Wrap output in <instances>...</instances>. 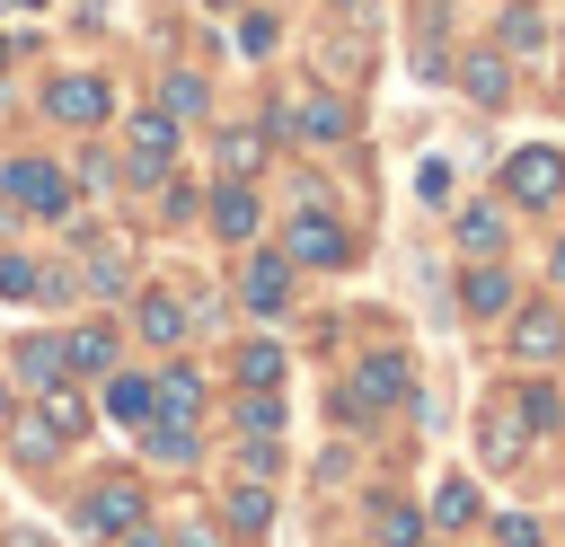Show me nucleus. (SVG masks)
<instances>
[{
  "mask_svg": "<svg viewBox=\"0 0 565 547\" xmlns=\"http://www.w3.org/2000/svg\"><path fill=\"white\" fill-rule=\"evenodd\" d=\"M433 521H441V529L477 521V485H468V476H441V485H433Z\"/></svg>",
  "mask_w": 565,
  "mask_h": 547,
  "instance_id": "19",
  "label": "nucleus"
},
{
  "mask_svg": "<svg viewBox=\"0 0 565 547\" xmlns=\"http://www.w3.org/2000/svg\"><path fill=\"white\" fill-rule=\"evenodd\" d=\"M521 423H530V432H547V423H556V388H547V379H539V388H521Z\"/></svg>",
  "mask_w": 565,
  "mask_h": 547,
  "instance_id": "30",
  "label": "nucleus"
},
{
  "mask_svg": "<svg viewBox=\"0 0 565 547\" xmlns=\"http://www.w3.org/2000/svg\"><path fill=\"white\" fill-rule=\"evenodd\" d=\"M141 335H150V344H177V335H185V300L150 291V300H141Z\"/></svg>",
  "mask_w": 565,
  "mask_h": 547,
  "instance_id": "16",
  "label": "nucleus"
},
{
  "mask_svg": "<svg viewBox=\"0 0 565 547\" xmlns=\"http://www.w3.org/2000/svg\"><path fill=\"white\" fill-rule=\"evenodd\" d=\"M0 62H9V44H0Z\"/></svg>",
  "mask_w": 565,
  "mask_h": 547,
  "instance_id": "40",
  "label": "nucleus"
},
{
  "mask_svg": "<svg viewBox=\"0 0 565 547\" xmlns=\"http://www.w3.org/2000/svg\"><path fill=\"white\" fill-rule=\"evenodd\" d=\"M88 274H97V291H124V256L115 247H88Z\"/></svg>",
  "mask_w": 565,
  "mask_h": 547,
  "instance_id": "33",
  "label": "nucleus"
},
{
  "mask_svg": "<svg viewBox=\"0 0 565 547\" xmlns=\"http://www.w3.org/2000/svg\"><path fill=\"white\" fill-rule=\"evenodd\" d=\"M9 371H18V379H44V388H53V371H62V344H53V335H26V344L9 353Z\"/></svg>",
  "mask_w": 565,
  "mask_h": 547,
  "instance_id": "18",
  "label": "nucleus"
},
{
  "mask_svg": "<svg viewBox=\"0 0 565 547\" xmlns=\"http://www.w3.org/2000/svg\"><path fill=\"white\" fill-rule=\"evenodd\" d=\"M503 194H512V203H556V194H565V159H556L547 141L512 150V159H503Z\"/></svg>",
  "mask_w": 565,
  "mask_h": 547,
  "instance_id": "1",
  "label": "nucleus"
},
{
  "mask_svg": "<svg viewBox=\"0 0 565 547\" xmlns=\"http://www.w3.org/2000/svg\"><path fill=\"white\" fill-rule=\"evenodd\" d=\"M44 106H53L62 124H97V115H106V79H88V71H62V79L44 88Z\"/></svg>",
  "mask_w": 565,
  "mask_h": 547,
  "instance_id": "7",
  "label": "nucleus"
},
{
  "mask_svg": "<svg viewBox=\"0 0 565 547\" xmlns=\"http://www.w3.org/2000/svg\"><path fill=\"white\" fill-rule=\"evenodd\" d=\"M62 362H71V371H115V335H106V326H79V335L62 344Z\"/></svg>",
  "mask_w": 565,
  "mask_h": 547,
  "instance_id": "17",
  "label": "nucleus"
},
{
  "mask_svg": "<svg viewBox=\"0 0 565 547\" xmlns=\"http://www.w3.org/2000/svg\"><path fill=\"white\" fill-rule=\"evenodd\" d=\"M0 423H9V379H0Z\"/></svg>",
  "mask_w": 565,
  "mask_h": 547,
  "instance_id": "39",
  "label": "nucleus"
},
{
  "mask_svg": "<svg viewBox=\"0 0 565 547\" xmlns=\"http://www.w3.org/2000/svg\"><path fill=\"white\" fill-rule=\"evenodd\" d=\"M124 150H132V176L150 185V176H168V159H177V115H132V132H124Z\"/></svg>",
  "mask_w": 565,
  "mask_h": 547,
  "instance_id": "4",
  "label": "nucleus"
},
{
  "mask_svg": "<svg viewBox=\"0 0 565 547\" xmlns=\"http://www.w3.org/2000/svg\"><path fill=\"white\" fill-rule=\"evenodd\" d=\"M35 282H44V274H35V265H26V256H0V291H9V300H26V291H35Z\"/></svg>",
  "mask_w": 565,
  "mask_h": 547,
  "instance_id": "31",
  "label": "nucleus"
},
{
  "mask_svg": "<svg viewBox=\"0 0 565 547\" xmlns=\"http://www.w3.org/2000/svg\"><path fill=\"white\" fill-rule=\"evenodd\" d=\"M282 238H291L300 265H344V256H353V247H344V221H327V212H300Z\"/></svg>",
  "mask_w": 565,
  "mask_h": 547,
  "instance_id": "6",
  "label": "nucleus"
},
{
  "mask_svg": "<svg viewBox=\"0 0 565 547\" xmlns=\"http://www.w3.org/2000/svg\"><path fill=\"white\" fill-rule=\"evenodd\" d=\"M106 415H115L124 432H141V423H150V379H141V371H115V379H106Z\"/></svg>",
  "mask_w": 565,
  "mask_h": 547,
  "instance_id": "10",
  "label": "nucleus"
},
{
  "mask_svg": "<svg viewBox=\"0 0 565 547\" xmlns=\"http://www.w3.org/2000/svg\"><path fill=\"white\" fill-rule=\"evenodd\" d=\"M44 423H53V432H71V441H79V432H88V406H79V397H71V388H62V379H53V388H44Z\"/></svg>",
  "mask_w": 565,
  "mask_h": 547,
  "instance_id": "21",
  "label": "nucleus"
},
{
  "mask_svg": "<svg viewBox=\"0 0 565 547\" xmlns=\"http://www.w3.org/2000/svg\"><path fill=\"white\" fill-rule=\"evenodd\" d=\"M494 538H503V547H539V521H530V512H503V529H494Z\"/></svg>",
  "mask_w": 565,
  "mask_h": 547,
  "instance_id": "35",
  "label": "nucleus"
},
{
  "mask_svg": "<svg viewBox=\"0 0 565 547\" xmlns=\"http://www.w3.org/2000/svg\"><path fill=\"white\" fill-rule=\"evenodd\" d=\"M521 432H530V423H521V406H486V459H494V468H512V459H521Z\"/></svg>",
  "mask_w": 565,
  "mask_h": 547,
  "instance_id": "14",
  "label": "nucleus"
},
{
  "mask_svg": "<svg viewBox=\"0 0 565 547\" xmlns=\"http://www.w3.org/2000/svg\"><path fill=\"white\" fill-rule=\"evenodd\" d=\"M415 194H424V203H450V168L424 159V168H415Z\"/></svg>",
  "mask_w": 565,
  "mask_h": 547,
  "instance_id": "32",
  "label": "nucleus"
},
{
  "mask_svg": "<svg viewBox=\"0 0 565 547\" xmlns=\"http://www.w3.org/2000/svg\"><path fill=\"white\" fill-rule=\"evenodd\" d=\"M459 300H468L477 318H503V309H521V300H512V282H503V265H477V274L459 282Z\"/></svg>",
  "mask_w": 565,
  "mask_h": 547,
  "instance_id": "12",
  "label": "nucleus"
},
{
  "mask_svg": "<svg viewBox=\"0 0 565 547\" xmlns=\"http://www.w3.org/2000/svg\"><path fill=\"white\" fill-rule=\"evenodd\" d=\"M415 547H424V538H415Z\"/></svg>",
  "mask_w": 565,
  "mask_h": 547,
  "instance_id": "42",
  "label": "nucleus"
},
{
  "mask_svg": "<svg viewBox=\"0 0 565 547\" xmlns=\"http://www.w3.org/2000/svg\"><path fill=\"white\" fill-rule=\"evenodd\" d=\"M238 423H247V441H274V432H282V406H274V388H247V415H238Z\"/></svg>",
  "mask_w": 565,
  "mask_h": 547,
  "instance_id": "23",
  "label": "nucleus"
},
{
  "mask_svg": "<svg viewBox=\"0 0 565 547\" xmlns=\"http://www.w3.org/2000/svg\"><path fill=\"white\" fill-rule=\"evenodd\" d=\"M503 44H512V53H539V44H547V26H539L530 9H512V18H503Z\"/></svg>",
  "mask_w": 565,
  "mask_h": 547,
  "instance_id": "29",
  "label": "nucleus"
},
{
  "mask_svg": "<svg viewBox=\"0 0 565 547\" xmlns=\"http://www.w3.org/2000/svg\"><path fill=\"white\" fill-rule=\"evenodd\" d=\"M212 229H221V238H256V194H247V185H221V194H212Z\"/></svg>",
  "mask_w": 565,
  "mask_h": 547,
  "instance_id": "13",
  "label": "nucleus"
},
{
  "mask_svg": "<svg viewBox=\"0 0 565 547\" xmlns=\"http://www.w3.org/2000/svg\"><path fill=\"white\" fill-rule=\"evenodd\" d=\"M0 185H9L26 212H71V185H62L44 159H9V168H0Z\"/></svg>",
  "mask_w": 565,
  "mask_h": 547,
  "instance_id": "5",
  "label": "nucleus"
},
{
  "mask_svg": "<svg viewBox=\"0 0 565 547\" xmlns=\"http://www.w3.org/2000/svg\"><path fill=\"white\" fill-rule=\"evenodd\" d=\"M291 124H300L309 141H335V132H344V106H335V97H309V106H300Z\"/></svg>",
  "mask_w": 565,
  "mask_h": 547,
  "instance_id": "22",
  "label": "nucleus"
},
{
  "mask_svg": "<svg viewBox=\"0 0 565 547\" xmlns=\"http://www.w3.org/2000/svg\"><path fill=\"white\" fill-rule=\"evenodd\" d=\"M459 247H468V256H503V221H494L486 203H468V212H459Z\"/></svg>",
  "mask_w": 565,
  "mask_h": 547,
  "instance_id": "15",
  "label": "nucleus"
},
{
  "mask_svg": "<svg viewBox=\"0 0 565 547\" xmlns=\"http://www.w3.org/2000/svg\"><path fill=\"white\" fill-rule=\"evenodd\" d=\"M256 159H265V132H221V168L230 176H247Z\"/></svg>",
  "mask_w": 565,
  "mask_h": 547,
  "instance_id": "26",
  "label": "nucleus"
},
{
  "mask_svg": "<svg viewBox=\"0 0 565 547\" xmlns=\"http://www.w3.org/2000/svg\"><path fill=\"white\" fill-rule=\"evenodd\" d=\"M132 521H150V512H141V485H132V476H106V485H97V494L79 503V529H97V538H124Z\"/></svg>",
  "mask_w": 565,
  "mask_h": 547,
  "instance_id": "3",
  "label": "nucleus"
},
{
  "mask_svg": "<svg viewBox=\"0 0 565 547\" xmlns=\"http://www.w3.org/2000/svg\"><path fill=\"white\" fill-rule=\"evenodd\" d=\"M397 397H406V362H397V353H371L335 406H344V415H380V406H397Z\"/></svg>",
  "mask_w": 565,
  "mask_h": 547,
  "instance_id": "2",
  "label": "nucleus"
},
{
  "mask_svg": "<svg viewBox=\"0 0 565 547\" xmlns=\"http://www.w3.org/2000/svg\"><path fill=\"white\" fill-rule=\"evenodd\" d=\"M238 379L247 388H282V344H247L238 353Z\"/></svg>",
  "mask_w": 565,
  "mask_h": 547,
  "instance_id": "20",
  "label": "nucleus"
},
{
  "mask_svg": "<svg viewBox=\"0 0 565 547\" xmlns=\"http://www.w3.org/2000/svg\"><path fill=\"white\" fill-rule=\"evenodd\" d=\"M9 432H18V459H53V450H62V432H53L44 415H18Z\"/></svg>",
  "mask_w": 565,
  "mask_h": 547,
  "instance_id": "24",
  "label": "nucleus"
},
{
  "mask_svg": "<svg viewBox=\"0 0 565 547\" xmlns=\"http://www.w3.org/2000/svg\"><path fill=\"white\" fill-rule=\"evenodd\" d=\"M159 459H194V423H141Z\"/></svg>",
  "mask_w": 565,
  "mask_h": 547,
  "instance_id": "28",
  "label": "nucleus"
},
{
  "mask_svg": "<svg viewBox=\"0 0 565 547\" xmlns=\"http://www.w3.org/2000/svg\"><path fill=\"white\" fill-rule=\"evenodd\" d=\"M230 521H238V529H265V521H274V494H265V485L247 476V485L230 494Z\"/></svg>",
  "mask_w": 565,
  "mask_h": 547,
  "instance_id": "25",
  "label": "nucleus"
},
{
  "mask_svg": "<svg viewBox=\"0 0 565 547\" xmlns=\"http://www.w3.org/2000/svg\"><path fill=\"white\" fill-rule=\"evenodd\" d=\"M177 547H221V538H212L203 521H185V529H177Z\"/></svg>",
  "mask_w": 565,
  "mask_h": 547,
  "instance_id": "36",
  "label": "nucleus"
},
{
  "mask_svg": "<svg viewBox=\"0 0 565 547\" xmlns=\"http://www.w3.org/2000/svg\"><path fill=\"white\" fill-rule=\"evenodd\" d=\"M512 353L521 362H556L565 353V309H521L512 318Z\"/></svg>",
  "mask_w": 565,
  "mask_h": 547,
  "instance_id": "9",
  "label": "nucleus"
},
{
  "mask_svg": "<svg viewBox=\"0 0 565 547\" xmlns=\"http://www.w3.org/2000/svg\"><path fill=\"white\" fill-rule=\"evenodd\" d=\"M238 291H247V309H256V318H282V309H291V256H256Z\"/></svg>",
  "mask_w": 565,
  "mask_h": 547,
  "instance_id": "8",
  "label": "nucleus"
},
{
  "mask_svg": "<svg viewBox=\"0 0 565 547\" xmlns=\"http://www.w3.org/2000/svg\"><path fill=\"white\" fill-rule=\"evenodd\" d=\"M459 88H468L477 106H503V97H512V71H503L494 53H468V62H459Z\"/></svg>",
  "mask_w": 565,
  "mask_h": 547,
  "instance_id": "11",
  "label": "nucleus"
},
{
  "mask_svg": "<svg viewBox=\"0 0 565 547\" xmlns=\"http://www.w3.org/2000/svg\"><path fill=\"white\" fill-rule=\"evenodd\" d=\"M547 265H556V282H565V238H556V256H547Z\"/></svg>",
  "mask_w": 565,
  "mask_h": 547,
  "instance_id": "38",
  "label": "nucleus"
},
{
  "mask_svg": "<svg viewBox=\"0 0 565 547\" xmlns=\"http://www.w3.org/2000/svg\"><path fill=\"white\" fill-rule=\"evenodd\" d=\"M159 115H177V124H185V115H203V79H194V71H177V79H168V106H159Z\"/></svg>",
  "mask_w": 565,
  "mask_h": 547,
  "instance_id": "27",
  "label": "nucleus"
},
{
  "mask_svg": "<svg viewBox=\"0 0 565 547\" xmlns=\"http://www.w3.org/2000/svg\"><path fill=\"white\" fill-rule=\"evenodd\" d=\"M18 9H35V0H18Z\"/></svg>",
  "mask_w": 565,
  "mask_h": 547,
  "instance_id": "41",
  "label": "nucleus"
},
{
  "mask_svg": "<svg viewBox=\"0 0 565 547\" xmlns=\"http://www.w3.org/2000/svg\"><path fill=\"white\" fill-rule=\"evenodd\" d=\"M380 538H388V547H415V512H397V503H380Z\"/></svg>",
  "mask_w": 565,
  "mask_h": 547,
  "instance_id": "34",
  "label": "nucleus"
},
{
  "mask_svg": "<svg viewBox=\"0 0 565 547\" xmlns=\"http://www.w3.org/2000/svg\"><path fill=\"white\" fill-rule=\"evenodd\" d=\"M115 547H168V538H159V529H141V521H132V529H124V538H115Z\"/></svg>",
  "mask_w": 565,
  "mask_h": 547,
  "instance_id": "37",
  "label": "nucleus"
}]
</instances>
